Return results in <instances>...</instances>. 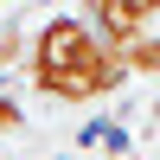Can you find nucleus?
Wrapping results in <instances>:
<instances>
[{
	"label": "nucleus",
	"mask_w": 160,
	"mask_h": 160,
	"mask_svg": "<svg viewBox=\"0 0 160 160\" xmlns=\"http://www.w3.org/2000/svg\"><path fill=\"white\" fill-rule=\"evenodd\" d=\"M19 128H26V109H19V96L0 83V141H7V135H19Z\"/></svg>",
	"instance_id": "5"
},
{
	"label": "nucleus",
	"mask_w": 160,
	"mask_h": 160,
	"mask_svg": "<svg viewBox=\"0 0 160 160\" xmlns=\"http://www.w3.org/2000/svg\"><path fill=\"white\" fill-rule=\"evenodd\" d=\"M0 7H7V0H0Z\"/></svg>",
	"instance_id": "6"
},
{
	"label": "nucleus",
	"mask_w": 160,
	"mask_h": 160,
	"mask_svg": "<svg viewBox=\"0 0 160 160\" xmlns=\"http://www.w3.org/2000/svg\"><path fill=\"white\" fill-rule=\"evenodd\" d=\"M83 19L96 26L102 38L128 45L141 32H160V0H83Z\"/></svg>",
	"instance_id": "2"
},
{
	"label": "nucleus",
	"mask_w": 160,
	"mask_h": 160,
	"mask_svg": "<svg viewBox=\"0 0 160 160\" xmlns=\"http://www.w3.org/2000/svg\"><path fill=\"white\" fill-rule=\"evenodd\" d=\"M26 83L51 102H102L128 83V58L115 38H102L83 13H51L32 32V58H26Z\"/></svg>",
	"instance_id": "1"
},
{
	"label": "nucleus",
	"mask_w": 160,
	"mask_h": 160,
	"mask_svg": "<svg viewBox=\"0 0 160 160\" xmlns=\"http://www.w3.org/2000/svg\"><path fill=\"white\" fill-rule=\"evenodd\" d=\"M122 58H128V77H160V32L128 38V45H122Z\"/></svg>",
	"instance_id": "3"
},
{
	"label": "nucleus",
	"mask_w": 160,
	"mask_h": 160,
	"mask_svg": "<svg viewBox=\"0 0 160 160\" xmlns=\"http://www.w3.org/2000/svg\"><path fill=\"white\" fill-rule=\"evenodd\" d=\"M26 58H32V32H0V71H13V64L26 71Z\"/></svg>",
	"instance_id": "4"
}]
</instances>
